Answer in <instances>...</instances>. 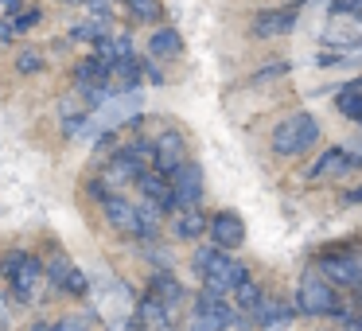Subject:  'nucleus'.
<instances>
[{
    "mask_svg": "<svg viewBox=\"0 0 362 331\" xmlns=\"http://www.w3.org/2000/svg\"><path fill=\"white\" fill-rule=\"evenodd\" d=\"M191 265H195L199 277H203V289L218 292V296H230V292L250 277V269H245L238 257H230L226 250H218V245H199L195 257H191Z\"/></svg>",
    "mask_w": 362,
    "mask_h": 331,
    "instance_id": "obj_1",
    "label": "nucleus"
},
{
    "mask_svg": "<svg viewBox=\"0 0 362 331\" xmlns=\"http://www.w3.org/2000/svg\"><path fill=\"white\" fill-rule=\"evenodd\" d=\"M320 141V121L312 113H292L273 129V152L276 156H300Z\"/></svg>",
    "mask_w": 362,
    "mask_h": 331,
    "instance_id": "obj_2",
    "label": "nucleus"
},
{
    "mask_svg": "<svg viewBox=\"0 0 362 331\" xmlns=\"http://www.w3.org/2000/svg\"><path fill=\"white\" fill-rule=\"evenodd\" d=\"M296 312L300 315H343V304H339L331 281H323L320 273H304L296 289Z\"/></svg>",
    "mask_w": 362,
    "mask_h": 331,
    "instance_id": "obj_3",
    "label": "nucleus"
},
{
    "mask_svg": "<svg viewBox=\"0 0 362 331\" xmlns=\"http://www.w3.org/2000/svg\"><path fill=\"white\" fill-rule=\"evenodd\" d=\"M168 183H172L175 211H191V207L203 203V168H199L195 160H183V164L168 175Z\"/></svg>",
    "mask_w": 362,
    "mask_h": 331,
    "instance_id": "obj_4",
    "label": "nucleus"
},
{
    "mask_svg": "<svg viewBox=\"0 0 362 331\" xmlns=\"http://www.w3.org/2000/svg\"><path fill=\"white\" fill-rule=\"evenodd\" d=\"M102 211H105V222H110L117 234L125 238H144V226H141V214H136V203H129L121 191H110L102 199Z\"/></svg>",
    "mask_w": 362,
    "mask_h": 331,
    "instance_id": "obj_5",
    "label": "nucleus"
},
{
    "mask_svg": "<svg viewBox=\"0 0 362 331\" xmlns=\"http://www.w3.org/2000/svg\"><path fill=\"white\" fill-rule=\"evenodd\" d=\"M183 160H187V141H183V133L180 129H164V133L152 141V172L172 175Z\"/></svg>",
    "mask_w": 362,
    "mask_h": 331,
    "instance_id": "obj_6",
    "label": "nucleus"
},
{
    "mask_svg": "<svg viewBox=\"0 0 362 331\" xmlns=\"http://www.w3.org/2000/svg\"><path fill=\"white\" fill-rule=\"evenodd\" d=\"M43 273H47V281L55 284L59 292H71V296H86V292H90V277L82 273V269L74 265L66 253H55V257H51V265L43 269Z\"/></svg>",
    "mask_w": 362,
    "mask_h": 331,
    "instance_id": "obj_7",
    "label": "nucleus"
},
{
    "mask_svg": "<svg viewBox=\"0 0 362 331\" xmlns=\"http://www.w3.org/2000/svg\"><path fill=\"white\" fill-rule=\"evenodd\" d=\"M206 234H211V245L234 253L238 245H245V222L238 211H218L211 222H206Z\"/></svg>",
    "mask_w": 362,
    "mask_h": 331,
    "instance_id": "obj_8",
    "label": "nucleus"
},
{
    "mask_svg": "<svg viewBox=\"0 0 362 331\" xmlns=\"http://www.w3.org/2000/svg\"><path fill=\"white\" fill-rule=\"evenodd\" d=\"M141 172H144L141 160H136L129 149H121V152H113V156L105 160V172L98 175V180H102L110 191H121L125 183H136V180H141Z\"/></svg>",
    "mask_w": 362,
    "mask_h": 331,
    "instance_id": "obj_9",
    "label": "nucleus"
},
{
    "mask_svg": "<svg viewBox=\"0 0 362 331\" xmlns=\"http://www.w3.org/2000/svg\"><path fill=\"white\" fill-rule=\"evenodd\" d=\"M300 20V4H284V8H269L253 16V35L261 40H273V35H288Z\"/></svg>",
    "mask_w": 362,
    "mask_h": 331,
    "instance_id": "obj_10",
    "label": "nucleus"
},
{
    "mask_svg": "<svg viewBox=\"0 0 362 331\" xmlns=\"http://www.w3.org/2000/svg\"><path fill=\"white\" fill-rule=\"evenodd\" d=\"M191 312H195V315H203L206 323H214L218 331H226L230 323H234L238 308L230 304L226 296H218V292H206V289H203V292L195 296V308H191Z\"/></svg>",
    "mask_w": 362,
    "mask_h": 331,
    "instance_id": "obj_11",
    "label": "nucleus"
},
{
    "mask_svg": "<svg viewBox=\"0 0 362 331\" xmlns=\"http://www.w3.org/2000/svg\"><path fill=\"white\" fill-rule=\"evenodd\" d=\"M133 323L141 331H175V312H168L156 296H144L133 312Z\"/></svg>",
    "mask_w": 362,
    "mask_h": 331,
    "instance_id": "obj_12",
    "label": "nucleus"
},
{
    "mask_svg": "<svg viewBox=\"0 0 362 331\" xmlns=\"http://www.w3.org/2000/svg\"><path fill=\"white\" fill-rule=\"evenodd\" d=\"M136 187H141V199H148V203L156 207L160 214L175 211V203H172V183H168V175H160V172H152V168H144L141 180H136Z\"/></svg>",
    "mask_w": 362,
    "mask_h": 331,
    "instance_id": "obj_13",
    "label": "nucleus"
},
{
    "mask_svg": "<svg viewBox=\"0 0 362 331\" xmlns=\"http://www.w3.org/2000/svg\"><path fill=\"white\" fill-rule=\"evenodd\" d=\"M148 296H156L160 304L168 308V312H180L183 300H187V289L175 281V273H168V269H156V273H152V281H148Z\"/></svg>",
    "mask_w": 362,
    "mask_h": 331,
    "instance_id": "obj_14",
    "label": "nucleus"
},
{
    "mask_svg": "<svg viewBox=\"0 0 362 331\" xmlns=\"http://www.w3.org/2000/svg\"><path fill=\"white\" fill-rule=\"evenodd\" d=\"M43 277H47V273H43L40 257H32V253H28V261L20 265V273L8 281V284H12V296H16L20 304H28V300L35 296V289H40V281H43Z\"/></svg>",
    "mask_w": 362,
    "mask_h": 331,
    "instance_id": "obj_15",
    "label": "nucleus"
},
{
    "mask_svg": "<svg viewBox=\"0 0 362 331\" xmlns=\"http://www.w3.org/2000/svg\"><path fill=\"white\" fill-rule=\"evenodd\" d=\"M351 164H354V160H351V152H346V149H327V152H320V160L312 164V172H308V180H312V183L335 180V175H343Z\"/></svg>",
    "mask_w": 362,
    "mask_h": 331,
    "instance_id": "obj_16",
    "label": "nucleus"
},
{
    "mask_svg": "<svg viewBox=\"0 0 362 331\" xmlns=\"http://www.w3.org/2000/svg\"><path fill=\"white\" fill-rule=\"evenodd\" d=\"M250 315H253V323H257L261 331H281V327L292 323V308L281 304V300H269V296H261V304L253 308Z\"/></svg>",
    "mask_w": 362,
    "mask_h": 331,
    "instance_id": "obj_17",
    "label": "nucleus"
},
{
    "mask_svg": "<svg viewBox=\"0 0 362 331\" xmlns=\"http://www.w3.org/2000/svg\"><path fill=\"white\" fill-rule=\"evenodd\" d=\"M148 55L152 59H180L183 55V35L175 28H156L148 40Z\"/></svg>",
    "mask_w": 362,
    "mask_h": 331,
    "instance_id": "obj_18",
    "label": "nucleus"
},
{
    "mask_svg": "<svg viewBox=\"0 0 362 331\" xmlns=\"http://www.w3.org/2000/svg\"><path fill=\"white\" fill-rule=\"evenodd\" d=\"M206 214L199 211V207H191V211H175V238H183V242H195V238L206 234Z\"/></svg>",
    "mask_w": 362,
    "mask_h": 331,
    "instance_id": "obj_19",
    "label": "nucleus"
},
{
    "mask_svg": "<svg viewBox=\"0 0 362 331\" xmlns=\"http://www.w3.org/2000/svg\"><path fill=\"white\" fill-rule=\"evenodd\" d=\"M230 296H234V308H238V312H245V315H250L253 308L261 304V296H265V292L257 289V281H253V277H245V281L238 284V289L230 292Z\"/></svg>",
    "mask_w": 362,
    "mask_h": 331,
    "instance_id": "obj_20",
    "label": "nucleus"
},
{
    "mask_svg": "<svg viewBox=\"0 0 362 331\" xmlns=\"http://www.w3.org/2000/svg\"><path fill=\"white\" fill-rule=\"evenodd\" d=\"M335 105H339V113H343V117H351V121H362V90L346 86L343 94L335 98Z\"/></svg>",
    "mask_w": 362,
    "mask_h": 331,
    "instance_id": "obj_21",
    "label": "nucleus"
},
{
    "mask_svg": "<svg viewBox=\"0 0 362 331\" xmlns=\"http://www.w3.org/2000/svg\"><path fill=\"white\" fill-rule=\"evenodd\" d=\"M71 40H78V43H98V40H105V16H94V20H82L78 28L71 32Z\"/></svg>",
    "mask_w": 362,
    "mask_h": 331,
    "instance_id": "obj_22",
    "label": "nucleus"
},
{
    "mask_svg": "<svg viewBox=\"0 0 362 331\" xmlns=\"http://www.w3.org/2000/svg\"><path fill=\"white\" fill-rule=\"evenodd\" d=\"M129 12H133L141 24H156L160 16H164V8H160V0H125Z\"/></svg>",
    "mask_w": 362,
    "mask_h": 331,
    "instance_id": "obj_23",
    "label": "nucleus"
},
{
    "mask_svg": "<svg viewBox=\"0 0 362 331\" xmlns=\"http://www.w3.org/2000/svg\"><path fill=\"white\" fill-rule=\"evenodd\" d=\"M24 261H28V250L4 253V257H0V277H4V281H12V277L20 273V265H24Z\"/></svg>",
    "mask_w": 362,
    "mask_h": 331,
    "instance_id": "obj_24",
    "label": "nucleus"
},
{
    "mask_svg": "<svg viewBox=\"0 0 362 331\" xmlns=\"http://www.w3.org/2000/svg\"><path fill=\"white\" fill-rule=\"evenodd\" d=\"M16 71H20V74H35V71H43V55H40L35 47L20 51V55H16Z\"/></svg>",
    "mask_w": 362,
    "mask_h": 331,
    "instance_id": "obj_25",
    "label": "nucleus"
},
{
    "mask_svg": "<svg viewBox=\"0 0 362 331\" xmlns=\"http://www.w3.org/2000/svg\"><path fill=\"white\" fill-rule=\"evenodd\" d=\"M35 20H40V12H24V16H16V24H12V32H28V28H32L35 24Z\"/></svg>",
    "mask_w": 362,
    "mask_h": 331,
    "instance_id": "obj_26",
    "label": "nucleus"
},
{
    "mask_svg": "<svg viewBox=\"0 0 362 331\" xmlns=\"http://www.w3.org/2000/svg\"><path fill=\"white\" fill-rule=\"evenodd\" d=\"M187 331H218V327H214V323H206L203 315H195V312H191V320H187Z\"/></svg>",
    "mask_w": 362,
    "mask_h": 331,
    "instance_id": "obj_27",
    "label": "nucleus"
},
{
    "mask_svg": "<svg viewBox=\"0 0 362 331\" xmlns=\"http://www.w3.org/2000/svg\"><path fill=\"white\" fill-rule=\"evenodd\" d=\"M343 331H362V320L358 315H343Z\"/></svg>",
    "mask_w": 362,
    "mask_h": 331,
    "instance_id": "obj_28",
    "label": "nucleus"
},
{
    "mask_svg": "<svg viewBox=\"0 0 362 331\" xmlns=\"http://www.w3.org/2000/svg\"><path fill=\"white\" fill-rule=\"evenodd\" d=\"M12 40V24H4V20H0V43H8Z\"/></svg>",
    "mask_w": 362,
    "mask_h": 331,
    "instance_id": "obj_29",
    "label": "nucleus"
},
{
    "mask_svg": "<svg viewBox=\"0 0 362 331\" xmlns=\"http://www.w3.org/2000/svg\"><path fill=\"white\" fill-rule=\"evenodd\" d=\"M346 203H362V187H354V191H346Z\"/></svg>",
    "mask_w": 362,
    "mask_h": 331,
    "instance_id": "obj_30",
    "label": "nucleus"
},
{
    "mask_svg": "<svg viewBox=\"0 0 362 331\" xmlns=\"http://www.w3.org/2000/svg\"><path fill=\"white\" fill-rule=\"evenodd\" d=\"M28 331H55V327H51V323H43V320H40V323H32V327H28Z\"/></svg>",
    "mask_w": 362,
    "mask_h": 331,
    "instance_id": "obj_31",
    "label": "nucleus"
},
{
    "mask_svg": "<svg viewBox=\"0 0 362 331\" xmlns=\"http://www.w3.org/2000/svg\"><path fill=\"white\" fill-rule=\"evenodd\" d=\"M0 4H4V8H16V0H0Z\"/></svg>",
    "mask_w": 362,
    "mask_h": 331,
    "instance_id": "obj_32",
    "label": "nucleus"
},
{
    "mask_svg": "<svg viewBox=\"0 0 362 331\" xmlns=\"http://www.w3.org/2000/svg\"><path fill=\"white\" fill-rule=\"evenodd\" d=\"M63 4H82V0H63Z\"/></svg>",
    "mask_w": 362,
    "mask_h": 331,
    "instance_id": "obj_33",
    "label": "nucleus"
}]
</instances>
